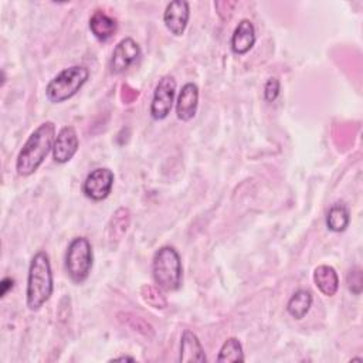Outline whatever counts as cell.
<instances>
[{
  "instance_id": "30bf717a",
  "label": "cell",
  "mask_w": 363,
  "mask_h": 363,
  "mask_svg": "<svg viewBox=\"0 0 363 363\" xmlns=\"http://www.w3.org/2000/svg\"><path fill=\"white\" fill-rule=\"evenodd\" d=\"M79 146V139L77 130L72 126H64L57 133L54 146H52V157L57 163L64 164L69 162L77 153Z\"/></svg>"
},
{
  "instance_id": "277c9868",
  "label": "cell",
  "mask_w": 363,
  "mask_h": 363,
  "mask_svg": "<svg viewBox=\"0 0 363 363\" xmlns=\"http://www.w3.org/2000/svg\"><path fill=\"white\" fill-rule=\"evenodd\" d=\"M89 71L84 65H72L57 74L45 88V96L52 104H61L72 98L88 81Z\"/></svg>"
},
{
  "instance_id": "7a4b0ae2",
  "label": "cell",
  "mask_w": 363,
  "mask_h": 363,
  "mask_svg": "<svg viewBox=\"0 0 363 363\" xmlns=\"http://www.w3.org/2000/svg\"><path fill=\"white\" fill-rule=\"evenodd\" d=\"M54 281L50 257L45 251L33 255L28 267L26 303L30 311H38L52 295Z\"/></svg>"
},
{
  "instance_id": "ac0fdd59",
  "label": "cell",
  "mask_w": 363,
  "mask_h": 363,
  "mask_svg": "<svg viewBox=\"0 0 363 363\" xmlns=\"http://www.w3.org/2000/svg\"><path fill=\"white\" fill-rule=\"evenodd\" d=\"M350 223V213L345 204H333L326 214V227L333 233H342Z\"/></svg>"
},
{
  "instance_id": "ba28073f",
  "label": "cell",
  "mask_w": 363,
  "mask_h": 363,
  "mask_svg": "<svg viewBox=\"0 0 363 363\" xmlns=\"http://www.w3.org/2000/svg\"><path fill=\"white\" fill-rule=\"evenodd\" d=\"M139 57H140L139 44L132 37H125L113 48V52L109 61V71L115 75L122 74L132 64H135Z\"/></svg>"
},
{
  "instance_id": "5bb4252c",
  "label": "cell",
  "mask_w": 363,
  "mask_h": 363,
  "mask_svg": "<svg viewBox=\"0 0 363 363\" xmlns=\"http://www.w3.org/2000/svg\"><path fill=\"white\" fill-rule=\"evenodd\" d=\"M179 360L183 363H204L207 362L204 349L197 335L191 330H184L180 339V354Z\"/></svg>"
},
{
  "instance_id": "52a82bcc",
  "label": "cell",
  "mask_w": 363,
  "mask_h": 363,
  "mask_svg": "<svg viewBox=\"0 0 363 363\" xmlns=\"http://www.w3.org/2000/svg\"><path fill=\"white\" fill-rule=\"evenodd\" d=\"M113 180H115V176L111 169L96 167L91 173H88V176L85 177L82 183V193L89 200L102 201L111 194Z\"/></svg>"
},
{
  "instance_id": "9a60e30c",
  "label": "cell",
  "mask_w": 363,
  "mask_h": 363,
  "mask_svg": "<svg viewBox=\"0 0 363 363\" xmlns=\"http://www.w3.org/2000/svg\"><path fill=\"white\" fill-rule=\"evenodd\" d=\"M89 30L99 41H108L118 30V23L104 10H95L89 18Z\"/></svg>"
},
{
  "instance_id": "6da1fadb",
  "label": "cell",
  "mask_w": 363,
  "mask_h": 363,
  "mask_svg": "<svg viewBox=\"0 0 363 363\" xmlns=\"http://www.w3.org/2000/svg\"><path fill=\"white\" fill-rule=\"evenodd\" d=\"M55 138V123L52 121H45L34 129L17 155V173L24 177L35 173L47 155L52 150Z\"/></svg>"
},
{
  "instance_id": "44dd1931",
  "label": "cell",
  "mask_w": 363,
  "mask_h": 363,
  "mask_svg": "<svg viewBox=\"0 0 363 363\" xmlns=\"http://www.w3.org/2000/svg\"><path fill=\"white\" fill-rule=\"evenodd\" d=\"M347 288L353 295H360L363 289V272L360 267H353L347 272Z\"/></svg>"
},
{
  "instance_id": "8fae6325",
  "label": "cell",
  "mask_w": 363,
  "mask_h": 363,
  "mask_svg": "<svg viewBox=\"0 0 363 363\" xmlns=\"http://www.w3.org/2000/svg\"><path fill=\"white\" fill-rule=\"evenodd\" d=\"M199 106V88L193 82L182 86L176 101V115L182 122H189L194 118Z\"/></svg>"
},
{
  "instance_id": "5b68a950",
  "label": "cell",
  "mask_w": 363,
  "mask_h": 363,
  "mask_svg": "<svg viewBox=\"0 0 363 363\" xmlns=\"http://www.w3.org/2000/svg\"><path fill=\"white\" fill-rule=\"evenodd\" d=\"M94 265V251L88 238L75 237L65 252V269L74 284L88 279Z\"/></svg>"
},
{
  "instance_id": "2e32d148",
  "label": "cell",
  "mask_w": 363,
  "mask_h": 363,
  "mask_svg": "<svg viewBox=\"0 0 363 363\" xmlns=\"http://www.w3.org/2000/svg\"><path fill=\"white\" fill-rule=\"evenodd\" d=\"M313 282L320 294L333 296L339 289V277L333 267L322 264L313 269Z\"/></svg>"
},
{
  "instance_id": "cb8c5ba5",
  "label": "cell",
  "mask_w": 363,
  "mask_h": 363,
  "mask_svg": "<svg viewBox=\"0 0 363 363\" xmlns=\"http://www.w3.org/2000/svg\"><path fill=\"white\" fill-rule=\"evenodd\" d=\"M112 360H129V362H133L135 359L133 357H130V356H119V357H115V359H112Z\"/></svg>"
},
{
  "instance_id": "3957f363",
  "label": "cell",
  "mask_w": 363,
  "mask_h": 363,
  "mask_svg": "<svg viewBox=\"0 0 363 363\" xmlns=\"http://www.w3.org/2000/svg\"><path fill=\"white\" fill-rule=\"evenodd\" d=\"M152 277L155 284L163 291H177L182 286L183 267L180 254L172 245L156 250L152 259Z\"/></svg>"
},
{
  "instance_id": "7402d4cb",
  "label": "cell",
  "mask_w": 363,
  "mask_h": 363,
  "mask_svg": "<svg viewBox=\"0 0 363 363\" xmlns=\"http://www.w3.org/2000/svg\"><path fill=\"white\" fill-rule=\"evenodd\" d=\"M279 91H281V84H279L278 78H275V77L268 78L264 85V99L267 102H274L278 98Z\"/></svg>"
},
{
  "instance_id": "7c38bea8",
  "label": "cell",
  "mask_w": 363,
  "mask_h": 363,
  "mask_svg": "<svg viewBox=\"0 0 363 363\" xmlns=\"http://www.w3.org/2000/svg\"><path fill=\"white\" fill-rule=\"evenodd\" d=\"M255 40H257V34H255V27L252 21L248 18H242L237 24L231 35V41H230L231 51L237 55H244L254 47Z\"/></svg>"
},
{
  "instance_id": "9c48e42d",
  "label": "cell",
  "mask_w": 363,
  "mask_h": 363,
  "mask_svg": "<svg viewBox=\"0 0 363 363\" xmlns=\"http://www.w3.org/2000/svg\"><path fill=\"white\" fill-rule=\"evenodd\" d=\"M190 18V4L184 0L170 1L163 13V23L166 28L176 37L182 35Z\"/></svg>"
},
{
  "instance_id": "8992f818",
  "label": "cell",
  "mask_w": 363,
  "mask_h": 363,
  "mask_svg": "<svg viewBox=\"0 0 363 363\" xmlns=\"http://www.w3.org/2000/svg\"><path fill=\"white\" fill-rule=\"evenodd\" d=\"M176 94V79L172 75H164L159 79L153 98L150 102V116L155 121H162L167 118L172 111Z\"/></svg>"
},
{
  "instance_id": "4fadbf2b",
  "label": "cell",
  "mask_w": 363,
  "mask_h": 363,
  "mask_svg": "<svg viewBox=\"0 0 363 363\" xmlns=\"http://www.w3.org/2000/svg\"><path fill=\"white\" fill-rule=\"evenodd\" d=\"M129 223H130L129 208L121 207L112 214V217L106 225V231H105L106 244L111 250H113L119 244V241L123 238V235L128 231Z\"/></svg>"
},
{
  "instance_id": "ffe728a7",
  "label": "cell",
  "mask_w": 363,
  "mask_h": 363,
  "mask_svg": "<svg viewBox=\"0 0 363 363\" xmlns=\"http://www.w3.org/2000/svg\"><path fill=\"white\" fill-rule=\"evenodd\" d=\"M140 295L143 298V301L150 305L152 308L156 309H163L167 306V299L166 296L162 294V291H159V286H153V285H143L140 288Z\"/></svg>"
},
{
  "instance_id": "e0dca14e",
  "label": "cell",
  "mask_w": 363,
  "mask_h": 363,
  "mask_svg": "<svg viewBox=\"0 0 363 363\" xmlns=\"http://www.w3.org/2000/svg\"><path fill=\"white\" fill-rule=\"evenodd\" d=\"M312 294L306 289H298L292 294L286 303V312L296 320H301L306 316L312 306Z\"/></svg>"
},
{
  "instance_id": "603a6c76",
  "label": "cell",
  "mask_w": 363,
  "mask_h": 363,
  "mask_svg": "<svg viewBox=\"0 0 363 363\" xmlns=\"http://www.w3.org/2000/svg\"><path fill=\"white\" fill-rule=\"evenodd\" d=\"M13 286H14V279L11 277H4L0 284V296L4 298L9 294V291L13 289Z\"/></svg>"
},
{
  "instance_id": "d6986e66",
  "label": "cell",
  "mask_w": 363,
  "mask_h": 363,
  "mask_svg": "<svg viewBox=\"0 0 363 363\" xmlns=\"http://www.w3.org/2000/svg\"><path fill=\"white\" fill-rule=\"evenodd\" d=\"M217 362H244L242 345L237 337H228L220 347Z\"/></svg>"
}]
</instances>
